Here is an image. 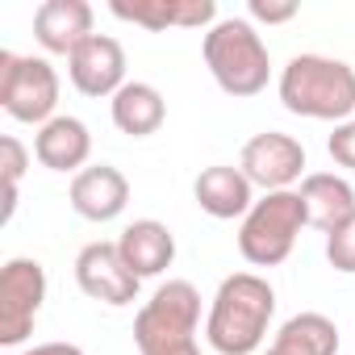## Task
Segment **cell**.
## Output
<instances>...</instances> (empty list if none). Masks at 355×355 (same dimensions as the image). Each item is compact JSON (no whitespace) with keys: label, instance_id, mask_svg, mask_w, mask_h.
Listing matches in <instances>:
<instances>
[{"label":"cell","instance_id":"7","mask_svg":"<svg viewBox=\"0 0 355 355\" xmlns=\"http://www.w3.org/2000/svg\"><path fill=\"white\" fill-rule=\"evenodd\" d=\"M46 301V268L38 259H9L0 268V343L21 347L34 334Z\"/></svg>","mask_w":355,"mask_h":355},{"label":"cell","instance_id":"24","mask_svg":"<svg viewBox=\"0 0 355 355\" xmlns=\"http://www.w3.org/2000/svg\"><path fill=\"white\" fill-rule=\"evenodd\" d=\"M21 355H84V347H76V343H38Z\"/></svg>","mask_w":355,"mask_h":355},{"label":"cell","instance_id":"13","mask_svg":"<svg viewBox=\"0 0 355 355\" xmlns=\"http://www.w3.org/2000/svg\"><path fill=\"white\" fill-rule=\"evenodd\" d=\"M92 5L88 0H42L34 9V38L46 55H76L92 38Z\"/></svg>","mask_w":355,"mask_h":355},{"label":"cell","instance_id":"3","mask_svg":"<svg viewBox=\"0 0 355 355\" xmlns=\"http://www.w3.org/2000/svg\"><path fill=\"white\" fill-rule=\"evenodd\" d=\"M201 55H205V67H209L214 84L234 101L259 96L272 80L268 42L247 17H222L214 30H205Z\"/></svg>","mask_w":355,"mask_h":355},{"label":"cell","instance_id":"4","mask_svg":"<svg viewBox=\"0 0 355 355\" xmlns=\"http://www.w3.org/2000/svg\"><path fill=\"white\" fill-rule=\"evenodd\" d=\"M201 326V293L189 280H167L134 318L138 355H201L197 347Z\"/></svg>","mask_w":355,"mask_h":355},{"label":"cell","instance_id":"21","mask_svg":"<svg viewBox=\"0 0 355 355\" xmlns=\"http://www.w3.org/2000/svg\"><path fill=\"white\" fill-rule=\"evenodd\" d=\"M326 259H330L334 272L355 276V214H351L343 226H334V230L326 234Z\"/></svg>","mask_w":355,"mask_h":355},{"label":"cell","instance_id":"17","mask_svg":"<svg viewBox=\"0 0 355 355\" xmlns=\"http://www.w3.org/2000/svg\"><path fill=\"white\" fill-rule=\"evenodd\" d=\"M301 201H305V214H309V226L330 234L334 226H343L351 214H355V189L334 171H309L301 180Z\"/></svg>","mask_w":355,"mask_h":355},{"label":"cell","instance_id":"5","mask_svg":"<svg viewBox=\"0 0 355 355\" xmlns=\"http://www.w3.org/2000/svg\"><path fill=\"white\" fill-rule=\"evenodd\" d=\"M309 226L301 193H263L239 226V251L251 268H276L293 255L297 234Z\"/></svg>","mask_w":355,"mask_h":355},{"label":"cell","instance_id":"15","mask_svg":"<svg viewBox=\"0 0 355 355\" xmlns=\"http://www.w3.org/2000/svg\"><path fill=\"white\" fill-rule=\"evenodd\" d=\"M34 159L46 167V171H84L88 159H92V134L80 117L71 113H59L51 117L38 134H34Z\"/></svg>","mask_w":355,"mask_h":355},{"label":"cell","instance_id":"23","mask_svg":"<svg viewBox=\"0 0 355 355\" xmlns=\"http://www.w3.org/2000/svg\"><path fill=\"white\" fill-rule=\"evenodd\" d=\"M251 17L263 21V26H284L297 17V0H251Z\"/></svg>","mask_w":355,"mask_h":355},{"label":"cell","instance_id":"9","mask_svg":"<svg viewBox=\"0 0 355 355\" xmlns=\"http://www.w3.org/2000/svg\"><path fill=\"white\" fill-rule=\"evenodd\" d=\"M76 284L84 297L101 301V305H130L138 297V276L125 268L117 243H88L76 255Z\"/></svg>","mask_w":355,"mask_h":355},{"label":"cell","instance_id":"2","mask_svg":"<svg viewBox=\"0 0 355 355\" xmlns=\"http://www.w3.org/2000/svg\"><path fill=\"white\" fill-rule=\"evenodd\" d=\"M280 105L309 121H351L355 113V67L326 55H293L280 71Z\"/></svg>","mask_w":355,"mask_h":355},{"label":"cell","instance_id":"1","mask_svg":"<svg viewBox=\"0 0 355 355\" xmlns=\"http://www.w3.org/2000/svg\"><path fill=\"white\" fill-rule=\"evenodd\" d=\"M276 318V288L255 272H234L218 284L205 338L218 355H255Z\"/></svg>","mask_w":355,"mask_h":355},{"label":"cell","instance_id":"12","mask_svg":"<svg viewBox=\"0 0 355 355\" xmlns=\"http://www.w3.org/2000/svg\"><path fill=\"white\" fill-rule=\"evenodd\" d=\"M67 201H71V209L84 222H113L130 205V180H125L113 163H92L80 175H71Z\"/></svg>","mask_w":355,"mask_h":355},{"label":"cell","instance_id":"19","mask_svg":"<svg viewBox=\"0 0 355 355\" xmlns=\"http://www.w3.org/2000/svg\"><path fill=\"white\" fill-rule=\"evenodd\" d=\"M268 355H338V326L326 313H313V309L293 313L276 330Z\"/></svg>","mask_w":355,"mask_h":355},{"label":"cell","instance_id":"16","mask_svg":"<svg viewBox=\"0 0 355 355\" xmlns=\"http://www.w3.org/2000/svg\"><path fill=\"white\" fill-rule=\"evenodd\" d=\"M117 251H121L125 268H130L138 280H150V276H159V272L171 268V259H175V234H171L163 222L142 218V222H130V226L121 230Z\"/></svg>","mask_w":355,"mask_h":355},{"label":"cell","instance_id":"20","mask_svg":"<svg viewBox=\"0 0 355 355\" xmlns=\"http://www.w3.org/2000/svg\"><path fill=\"white\" fill-rule=\"evenodd\" d=\"M26 163H30V150H26L21 138H13V134L0 138V167H5V222L17 209V184L26 175Z\"/></svg>","mask_w":355,"mask_h":355},{"label":"cell","instance_id":"18","mask_svg":"<svg viewBox=\"0 0 355 355\" xmlns=\"http://www.w3.org/2000/svg\"><path fill=\"white\" fill-rule=\"evenodd\" d=\"M109 113H113V125L130 138H150L163 130L167 121V101L155 84H142V80H130L113 101H109Z\"/></svg>","mask_w":355,"mask_h":355},{"label":"cell","instance_id":"22","mask_svg":"<svg viewBox=\"0 0 355 355\" xmlns=\"http://www.w3.org/2000/svg\"><path fill=\"white\" fill-rule=\"evenodd\" d=\"M326 150H330V159H334L338 167L355 171V117L343 121V125H334V134L326 138Z\"/></svg>","mask_w":355,"mask_h":355},{"label":"cell","instance_id":"6","mask_svg":"<svg viewBox=\"0 0 355 355\" xmlns=\"http://www.w3.org/2000/svg\"><path fill=\"white\" fill-rule=\"evenodd\" d=\"M0 109L13 121L26 125H46L59 117V71L51 67L46 55H13L0 51Z\"/></svg>","mask_w":355,"mask_h":355},{"label":"cell","instance_id":"8","mask_svg":"<svg viewBox=\"0 0 355 355\" xmlns=\"http://www.w3.org/2000/svg\"><path fill=\"white\" fill-rule=\"evenodd\" d=\"M239 167H243V175L255 189H263V193H288L301 180V171H305V146L293 134L263 130V134H255V138L243 142Z\"/></svg>","mask_w":355,"mask_h":355},{"label":"cell","instance_id":"10","mask_svg":"<svg viewBox=\"0 0 355 355\" xmlns=\"http://www.w3.org/2000/svg\"><path fill=\"white\" fill-rule=\"evenodd\" d=\"M67 76H71V84H76V92H84V96H92V101H101V96H117L130 80H125V51H121V42L117 38H109V34H92L71 59H67Z\"/></svg>","mask_w":355,"mask_h":355},{"label":"cell","instance_id":"14","mask_svg":"<svg viewBox=\"0 0 355 355\" xmlns=\"http://www.w3.org/2000/svg\"><path fill=\"white\" fill-rule=\"evenodd\" d=\"M193 197H197L201 214H209L218 222H234V218H247L251 214L255 184L243 175V167L214 163V167H205L197 180H193Z\"/></svg>","mask_w":355,"mask_h":355},{"label":"cell","instance_id":"11","mask_svg":"<svg viewBox=\"0 0 355 355\" xmlns=\"http://www.w3.org/2000/svg\"><path fill=\"white\" fill-rule=\"evenodd\" d=\"M109 13L117 21L142 26L150 34L163 30H214L218 26V5L214 0H113Z\"/></svg>","mask_w":355,"mask_h":355}]
</instances>
